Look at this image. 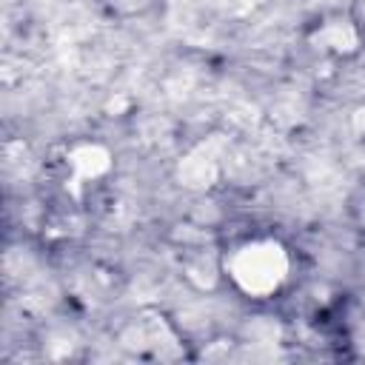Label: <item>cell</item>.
<instances>
[{
  "label": "cell",
  "mask_w": 365,
  "mask_h": 365,
  "mask_svg": "<svg viewBox=\"0 0 365 365\" xmlns=\"http://www.w3.org/2000/svg\"><path fill=\"white\" fill-rule=\"evenodd\" d=\"M245 268H254V274H245L240 279V285L245 291H271L277 288V282L282 279V271H285V262H282V254L279 248L274 245H254V248H245L234 257V271H245Z\"/></svg>",
  "instance_id": "1"
}]
</instances>
